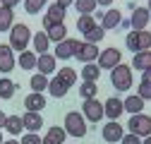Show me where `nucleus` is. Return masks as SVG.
Wrapping results in <instances>:
<instances>
[{
  "label": "nucleus",
  "instance_id": "nucleus-1",
  "mask_svg": "<svg viewBox=\"0 0 151 144\" xmlns=\"http://www.w3.org/2000/svg\"><path fill=\"white\" fill-rule=\"evenodd\" d=\"M31 36L34 34H31V29L27 24H12V29H10V48L24 53L29 41H31Z\"/></svg>",
  "mask_w": 151,
  "mask_h": 144
},
{
  "label": "nucleus",
  "instance_id": "nucleus-2",
  "mask_svg": "<svg viewBox=\"0 0 151 144\" xmlns=\"http://www.w3.org/2000/svg\"><path fill=\"white\" fill-rule=\"evenodd\" d=\"M65 132L70 135V137H84L86 135V118L79 113V111H70L67 115H65Z\"/></svg>",
  "mask_w": 151,
  "mask_h": 144
},
{
  "label": "nucleus",
  "instance_id": "nucleus-3",
  "mask_svg": "<svg viewBox=\"0 0 151 144\" xmlns=\"http://www.w3.org/2000/svg\"><path fill=\"white\" fill-rule=\"evenodd\" d=\"M127 50L132 53H139V50H149L151 48V31L144 29V31H127Z\"/></svg>",
  "mask_w": 151,
  "mask_h": 144
},
{
  "label": "nucleus",
  "instance_id": "nucleus-4",
  "mask_svg": "<svg viewBox=\"0 0 151 144\" xmlns=\"http://www.w3.org/2000/svg\"><path fill=\"white\" fill-rule=\"evenodd\" d=\"M110 82H113V86H115L118 91H127L132 86V67H127L125 63L113 67L110 70Z\"/></svg>",
  "mask_w": 151,
  "mask_h": 144
},
{
  "label": "nucleus",
  "instance_id": "nucleus-5",
  "mask_svg": "<svg viewBox=\"0 0 151 144\" xmlns=\"http://www.w3.org/2000/svg\"><path fill=\"white\" fill-rule=\"evenodd\" d=\"M127 130H129V135H137V137H149L151 135V115H146V113H137V115H132L129 120H127Z\"/></svg>",
  "mask_w": 151,
  "mask_h": 144
},
{
  "label": "nucleus",
  "instance_id": "nucleus-6",
  "mask_svg": "<svg viewBox=\"0 0 151 144\" xmlns=\"http://www.w3.org/2000/svg\"><path fill=\"white\" fill-rule=\"evenodd\" d=\"M79 46H82L79 39H65L60 43H55V53H53V55H55V60H70V58L77 55Z\"/></svg>",
  "mask_w": 151,
  "mask_h": 144
},
{
  "label": "nucleus",
  "instance_id": "nucleus-7",
  "mask_svg": "<svg viewBox=\"0 0 151 144\" xmlns=\"http://www.w3.org/2000/svg\"><path fill=\"white\" fill-rule=\"evenodd\" d=\"M122 63V53L118 48H106L99 53V58H96V65L101 70H113V67H118Z\"/></svg>",
  "mask_w": 151,
  "mask_h": 144
},
{
  "label": "nucleus",
  "instance_id": "nucleus-8",
  "mask_svg": "<svg viewBox=\"0 0 151 144\" xmlns=\"http://www.w3.org/2000/svg\"><path fill=\"white\" fill-rule=\"evenodd\" d=\"M82 115H84L89 122H99V120H103V103L96 101V99H86V101H82Z\"/></svg>",
  "mask_w": 151,
  "mask_h": 144
},
{
  "label": "nucleus",
  "instance_id": "nucleus-9",
  "mask_svg": "<svg viewBox=\"0 0 151 144\" xmlns=\"http://www.w3.org/2000/svg\"><path fill=\"white\" fill-rule=\"evenodd\" d=\"M149 19H151V14H149L146 7H134L132 10V17H129V31H144Z\"/></svg>",
  "mask_w": 151,
  "mask_h": 144
},
{
  "label": "nucleus",
  "instance_id": "nucleus-10",
  "mask_svg": "<svg viewBox=\"0 0 151 144\" xmlns=\"http://www.w3.org/2000/svg\"><path fill=\"white\" fill-rule=\"evenodd\" d=\"M65 14H67V7L53 3L48 5V12L43 14V27H50V24H63L65 22Z\"/></svg>",
  "mask_w": 151,
  "mask_h": 144
},
{
  "label": "nucleus",
  "instance_id": "nucleus-11",
  "mask_svg": "<svg viewBox=\"0 0 151 144\" xmlns=\"http://www.w3.org/2000/svg\"><path fill=\"white\" fill-rule=\"evenodd\" d=\"M101 135H103V139H106L108 144H113V142H120V139L125 137V130H122V125H120L118 120H108V122L103 125Z\"/></svg>",
  "mask_w": 151,
  "mask_h": 144
},
{
  "label": "nucleus",
  "instance_id": "nucleus-12",
  "mask_svg": "<svg viewBox=\"0 0 151 144\" xmlns=\"http://www.w3.org/2000/svg\"><path fill=\"white\" fill-rule=\"evenodd\" d=\"M122 113H125L122 99H118V96H110V99H106V103H103V115H106L108 120H118Z\"/></svg>",
  "mask_w": 151,
  "mask_h": 144
},
{
  "label": "nucleus",
  "instance_id": "nucleus-13",
  "mask_svg": "<svg viewBox=\"0 0 151 144\" xmlns=\"http://www.w3.org/2000/svg\"><path fill=\"white\" fill-rule=\"evenodd\" d=\"M99 43H86V41H82V46H79V50H77V58L79 63H96V58H99Z\"/></svg>",
  "mask_w": 151,
  "mask_h": 144
},
{
  "label": "nucleus",
  "instance_id": "nucleus-14",
  "mask_svg": "<svg viewBox=\"0 0 151 144\" xmlns=\"http://www.w3.org/2000/svg\"><path fill=\"white\" fill-rule=\"evenodd\" d=\"M17 65V58H14V50L10 48V43H0V72H12V67Z\"/></svg>",
  "mask_w": 151,
  "mask_h": 144
},
{
  "label": "nucleus",
  "instance_id": "nucleus-15",
  "mask_svg": "<svg viewBox=\"0 0 151 144\" xmlns=\"http://www.w3.org/2000/svg\"><path fill=\"white\" fill-rule=\"evenodd\" d=\"M46 106H48V101H46V96H43V94H36V91H31V94L24 99V108H27L29 113H41Z\"/></svg>",
  "mask_w": 151,
  "mask_h": 144
},
{
  "label": "nucleus",
  "instance_id": "nucleus-16",
  "mask_svg": "<svg viewBox=\"0 0 151 144\" xmlns=\"http://www.w3.org/2000/svg\"><path fill=\"white\" fill-rule=\"evenodd\" d=\"M120 22H122V12H120V10H115V7H110V10H106V12H103L101 27H103V31H110V29L120 27Z\"/></svg>",
  "mask_w": 151,
  "mask_h": 144
},
{
  "label": "nucleus",
  "instance_id": "nucleus-17",
  "mask_svg": "<svg viewBox=\"0 0 151 144\" xmlns=\"http://www.w3.org/2000/svg\"><path fill=\"white\" fill-rule=\"evenodd\" d=\"M36 70L41 72V75H53L55 70H58V63H55V55H50V53H43V55H39V60H36Z\"/></svg>",
  "mask_w": 151,
  "mask_h": 144
},
{
  "label": "nucleus",
  "instance_id": "nucleus-18",
  "mask_svg": "<svg viewBox=\"0 0 151 144\" xmlns=\"http://www.w3.org/2000/svg\"><path fill=\"white\" fill-rule=\"evenodd\" d=\"M65 139H67V132H65V127L50 125V127H48V132H46V137L41 139V144H65Z\"/></svg>",
  "mask_w": 151,
  "mask_h": 144
},
{
  "label": "nucleus",
  "instance_id": "nucleus-19",
  "mask_svg": "<svg viewBox=\"0 0 151 144\" xmlns=\"http://www.w3.org/2000/svg\"><path fill=\"white\" fill-rule=\"evenodd\" d=\"M43 31H46L50 43H60V41L67 39V27L65 24H50V27H43Z\"/></svg>",
  "mask_w": 151,
  "mask_h": 144
},
{
  "label": "nucleus",
  "instance_id": "nucleus-20",
  "mask_svg": "<svg viewBox=\"0 0 151 144\" xmlns=\"http://www.w3.org/2000/svg\"><path fill=\"white\" fill-rule=\"evenodd\" d=\"M67 91H70V86H67V84H65V82H63L58 75L48 79V94H50L53 99H63Z\"/></svg>",
  "mask_w": 151,
  "mask_h": 144
},
{
  "label": "nucleus",
  "instance_id": "nucleus-21",
  "mask_svg": "<svg viewBox=\"0 0 151 144\" xmlns=\"http://www.w3.org/2000/svg\"><path fill=\"white\" fill-rule=\"evenodd\" d=\"M22 122H24V130L27 132H39L41 127H43V118H41V113H24L22 115Z\"/></svg>",
  "mask_w": 151,
  "mask_h": 144
},
{
  "label": "nucleus",
  "instance_id": "nucleus-22",
  "mask_svg": "<svg viewBox=\"0 0 151 144\" xmlns=\"http://www.w3.org/2000/svg\"><path fill=\"white\" fill-rule=\"evenodd\" d=\"M132 67L144 72V70H151V48L149 50H139L134 53V58H132Z\"/></svg>",
  "mask_w": 151,
  "mask_h": 144
},
{
  "label": "nucleus",
  "instance_id": "nucleus-23",
  "mask_svg": "<svg viewBox=\"0 0 151 144\" xmlns=\"http://www.w3.org/2000/svg\"><path fill=\"white\" fill-rule=\"evenodd\" d=\"M31 41H34V53H36V55H43V53H48L50 41H48L46 31H36V34L31 36Z\"/></svg>",
  "mask_w": 151,
  "mask_h": 144
},
{
  "label": "nucleus",
  "instance_id": "nucleus-24",
  "mask_svg": "<svg viewBox=\"0 0 151 144\" xmlns=\"http://www.w3.org/2000/svg\"><path fill=\"white\" fill-rule=\"evenodd\" d=\"M36 60H39V55H36L34 50H24V53H19V58H17L19 67H22V70H27V72L36 70Z\"/></svg>",
  "mask_w": 151,
  "mask_h": 144
},
{
  "label": "nucleus",
  "instance_id": "nucleus-25",
  "mask_svg": "<svg viewBox=\"0 0 151 144\" xmlns=\"http://www.w3.org/2000/svg\"><path fill=\"white\" fill-rule=\"evenodd\" d=\"M144 103L146 101H142L137 94H132V96H127L125 101H122V106H125V111L127 113H132V115H137V113H142L144 111Z\"/></svg>",
  "mask_w": 151,
  "mask_h": 144
},
{
  "label": "nucleus",
  "instance_id": "nucleus-26",
  "mask_svg": "<svg viewBox=\"0 0 151 144\" xmlns=\"http://www.w3.org/2000/svg\"><path fill=\"white\" fill-rule=\"evenodd\" d=\"M5 130L17 137V135H22L24 132V122H22V115H7V122H5Z\"/></svg>",
  "mask_w": 151,
  "mask_h": 144
},
{
  "label": "nucleus",
  "instance_id": "nucleus-27",
  "mask_svg": "<svg viewBox=\"0 0 151 144\" xmlns=\"http://www.w3.org/2000/svg\"><path fill=\"white\" fill-rule=\"evenodd\" d=\"M17 91V84L10 79V77H3L0 79V101H10Z\"/></svg>",
  "mask_w": 151,
  "mask_h": 144
},
{
  "label": "nucleus",
  "instance_id": "nucleus-28",
  "mask_svg": "<svg viewBox=\"0 0 151 144\" xmlns=\"http://www.w3.org/2000/svg\"><path fill=\"white\" fill-rule=\"evenodd\" d=\"M29 86H31V91L43 94L46 89H48V77L41 75V72H36V75H31V79H29Z\"/></svg>",
  "mask_w": 151,
  "mask_h": 144
},
{
  "label": "nucleus",
  "instance_id": "nucleus-29",
  "mask_svg": "<svg viewBox=\"0 0 151 144\" xmlns=\"http://www.w3.org/2000/svg\"><path fill=\"white\" fill-rule=\"evenodd\" d=\"M12 22H14V10L0 5V31H10L12 29Z\"/></svg>",
  "mask_w": 151,
  "mask_h": 144
},
{
  "label": "nucleus",
  "instance_id": "nucleus-30",
  "mask_svg": "<svg viewBox=\"0 0 151 144\" xmlns=\"http://www.w3.org/2000/svg\"><path fill=\"white\" fill-rule=\"evenodd\" d=\"M99 77H101V67L96 63H86L82 67V79L84 82H99Z\"/></svg>",
  "mask_w": 151,
  "mask_h": 144
},
{
  "label": "nucleus",
  "instance_id": "nucleus-31",
  "mask_svg": "<svg viewBox=\"0 0 151 144\" xmlns=\"http://www.w3.org/2000/svg\"><path fill=\"white\" fill-rule=\"evenodd\" d=\"M99 94V84L96 82H82L79 84V96L86 101V99H96Z\"/></svg>",
  "mask_w": 151,
  "mask_h": 144
},
{
  "label": "nucleus",
  "instance_id": "nucleus-32",
  "mask_svg": "<svg viewBox=\"0 0 151 144\" xmlns=\"http://www.w3.org/2000/svg\"><path fill=\"white\" fill-rule=\"evenodd\" d=\"M93 27H96V19H93V14H79V19H77V29L82 34H89Z\"/></svg>",
  "mask_w": 151,
  "mask_h": 144
},
{
  "label": "nucleus",
  "instance_id": "nucleus-33",
  "mask_svg": "<svg viewBox=\"0 0 151 144\" xmlns=\"http://www.w3.org/2000/svg\"><path fill=\"white\" fill-rule=\"evenodd\" d=\"M74 7L79 10V14H93L96 12V0H74Z\"/></svg>",
  "mask_w": 151,
  "mask_h": 144
},
{
  "label": "nucleus",
  "instance_id": "nucleus-34",
  "mask_svg": "<svg viewBox=\"0 0 151 144\" xmlns=\"http://www.w3.org/2000/svg\"><path fill=\"white\" fill-rule=\"evenodd\" d=\"M103 36H106L103 27H101V24H96L89 34H84V41H86V43H101V41H103Z\"/></svg>",
  "mask_w": 151,
  "mask_h": 144
},
{
  "label": "nucleus",
  "instance_id": "nucleus-35",
  "mask_svg": "<svg viewBox=\"0 0 151 144\" xmlns=\"http://www.w3.org/2000/svg\"><path fill=\"white\" fill-rule=\"evenodd\" d=\"M46 5H48V0H24V10H27V14H39Z\"/></svg>",
  "mask_w": 151,
  "mask_h": 144
},
{
  "label": "nucleus",
  "instance_id": "nucleus-36",
  "mask_svg": "<svg viewBox=\"0 0 151 144\" xmlns=\"http://www.w3.org/2000/svg\"><path fill=\"white\" fill-rule=\"evenodd\" d=\"M58 77H60L67 86H72L74 82H77V70H72V67H60V70H58Z\"/></svg>",
  "mask_w": 151,
  "mask_h": 144
},
{
  "label": "nucleus",
  "instance_id": "nucleus-37",
  "mask_svg": "<svg viewBox=\"0 0 151 144\" xmlns=\"http://www.w3.org/2000/svg\"><path fill=\"white\" fill-rule=\"evenodd\" d=\"M137 96H139L142 101H151V84L139 82V91H137Z\"/></svg>",
  "mask_w": 151,
  "mask_h": 144
},
{
  "label": "nucleus",
  "instance_id": "nucleus-38",
  "mask_svg": "<svg viewBox=\"0 0 151 144\" xmlns=\"http://www.w3.org/2000/svg\"><path fill=\"white\" fill-rule=\"evenodd\" d=\"M41 139H43V137H39V132H27V135L19 139V144H41Z\"/></svg>",
  "mask_w": 151,
  "mask_h": 144
},
{
  "label": "nucleus",
  "instance_id": "nucleus-39",
  "mask_svg": "<svg viewBox=\"0 0 151 144\" xmlns=\"http://www.w3.org/2000/svg\"><path fill=\"white\" fill-rule=\"evenodd\" d=\"M120 144H142V137H137V135H125L122 139H120Z\"/></svg>",
  "mask_w": 151,
  "mask_h": 144
},
{
  "label": "nucleus",
  "instance_id": "nucleus-40",
  "mask_svg": "<svg viewBox=\"0 0 151 144\" xmlns=\"http://www.w3.org/2000/svg\"><path fill=\"white\" fill-rule=\"evenodd\" d=\"M19 3H22V0H0L3 7H12V10H14V5H19Z\"/></svg>",
  "mask_w": 151,
  "mask_h": 144
},
{
  "label": "nucleus",
  "instance_id": "nucleus-41",
  "mask_svg": "<svg viewBox=\"0 0 151 144\" xmlns=\"http://www.w3.org/2000/svg\"><path fill=\"white\" fill-rule=\"evenodd\" d=\"M142 82L151 84V70H144V72H142Z\"/></svg>",
  "mask_w": 151,
  "mask_h": 144
},
{
  "label": "nucleus",
  "instance_id": "nucleus-42",
  "mask_svg": "<svg viewBox=\"0 0 151 144\" xmlns=\"http://www.w3.org/2000/svg\"><path fill=\"white\" fill-rule=\"evenodd\" d=\"M5 122H7V115H5L3 111H0V130H3V127H5Z\"/></svg>",
  "mask_w": 151,
  "mask_h": 144
},
{
  "label": "nucleus",
  "instance_id": "nucleus-43",
  "mask_svg": "<svg viewBox=\"0 0 151 144\" xmlns=\"http://www.w3.org/2000/svg\"><path fill=\"white\" fill-rule=\"evenodd\" d=\"M58 5H63V7H67V5H74V0H55Z\"/></svg>",
  "mask_w": 151,
  "mask_h": 144
},
{
  "label": "nucleus",
  "instance_id": "nucleus-44",
  "mask_svg": "<svg viewBox=\"0 0 151 144\" xmlns=\"http://www.w3.org/2000/svg\"><path fill=\"white\" fill-rule=\"evenodd\" d=\"M115 0H96V5H113Z\"/></svg>",
  "mask_w": 151,
  "mask_h": 144
},
{
  "label": "nucleus",
  "instance_id": "nucleus-45",
  "mask_svg": "<svg viewBox=\"0 0 151 144\" xmlns=\"http://www.w3.org/2000/svg\"><path fill=\"white\" fill-rule=\"evenodd\" d=\"M3 144H19V142H17V139H5Z\"/></svg>",
  "mask_w": 151,
  "mask_h": 144
},
{
  "label": "nucleus",
  "instance_id": "nucleus-46",
  "mask_svg": "<svg viewBox=\"0 0 151 144\" xmlns=\"http://www.w3.org/2000/svg\"><path fill=\"white\" fill-rule=\"evenodd\" d=\"M142 144H151V135H149V137H144V139H142Z\"/></svg>",
  "mask_w": 151,
  "mask_h": 144
},
{
  "label": "nucleus",
  "instance_id": "nucleus-47",
  "mask_svg": "<svg viewBox=\"0 0 151 144\" xmlns=\"http://www.w3.org/2000/svg\"><path fill=\"white\" fill-rule=\"evenodd\" d=\"M146 10H149V14H151V0H149V5H146Z\"/></svg>",
  "mask_w": 151,
  "mask_h": 144
},
{
  "label": "nucleus",
  "instance_id": "nucleus-48",
  "mask_svg": "<svg viewBox=\"0 0 151 144\" xmlns=\"http://www.w3.org/2000/svg\"><path fill=\"white\" fill-rule=\"evenodd\" d=\"M3 142H5V139H3V132H0V144H3Z\"/></svg>",
  "mask_w": 151,
  "mask_h": 144
}]
</instances>
